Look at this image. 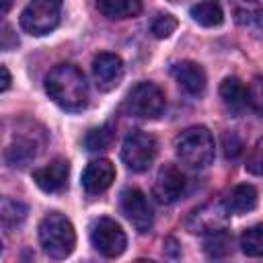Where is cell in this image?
<instances>
[{
  "instance_id": "obj_26",
  "label": "cell",
  "mask_w": 263,
  "mask_h": 263,
  "mask_svg": "<svg viewBox=\"0 0 263 263\" xmlns=\"http://www.w3.org/2000/svg\"><path fill=\"white\" fill-rule=\"evenodd\" d=\"M222 148H224L226 158H236L242 152V142L234 132H226L222 136Z\"/></svg>"
},
{
  "instance_id": "obj_5",
  "label": "cell",
  "mask_w": 263,
  "mask_h": 263,
  "mask_svg": "<svg viewBox=\"0 0 263 263\" xmlns=\"http://www.w3.org/2000/svg\"><path fill=\"white\" fill-rule=\"evenodd\" d=\"M60 14L62 0H31L21 14V27L29 35H47L58 27Z\"/></svg>"
},
{
  "instance_id": "obj_6",
  "label": "cell",
  "mask_w": 263,
  "mask_h": 263,
  "mask_svg": "<svg viewBox=\"0 0 263 263\" xmlns=\"http://www.w3.org/2000/svg\"><path fill=\"white\" fill-rule=\"evenodd\" d=\"M166 107L164 92L154 82H138L125 97V109L140 119H156Z\"/></svg>"
},
{
  "instance_id": "obj_27",
  "label": "cell",
  "mask_w": 263,
  "mask_h": 263,
  "mask_svg": "<svg viewBox=\"0 0 263 263\" xmlns=\"http://www.w3.org/2000/svg\"><path fill=\"white\" fill-rule=\"evenodd\" d=\"M259 152H261V142L255 146V152H253V156H251V160H249V171H251L253 175H259V173H261V158H259Z\"/></svg>"
},
{
  "instance_id": "obj_30",
  "label": "cell",
  "mask_w": 263,
  "mask_h": 263,
  "mask_svg": "<svg viewBox=\"0 0 263 263\" xmlns=\"http://www.w3.org/2000/svg\"><path fill=\"white\" fill-rule=\"evenodd\" d=\"M168 2H173V4H181V2H187V0H168Z\"/></svg>"
},
{
  "instance_id": "obj_25",
  "label": "cell",
  "mask_w": 263,
  "mask_h": 263,
  "mask_svg": "<svg viewBox=\"0 0 263 263\" xmlns=\"http://www.w3.org/2000/svg\"><path fill=\"white\" fill-rule=\"evenodd\" d=\"M175 29H177V18H175L173 14H168V12L156 14V16L152 18V23H150V31H152V35L158 37V39L171 37V35L175 33Z\"/></svg>"
},
{
  "instance_id": "obj_13",
  "label": "cell",
  "mask_w": 263,
  "mask_h": 263,
  "mask_svg": "<svg viewBox=\"0 0 263 263\" xmlns=\"http://www.w3.org/2000/svg\"><path fill=\"white\" fill-rule=\"evenodd\" d=\"M171 74H173V78L177 80V84H179L187 95H191V97L203 95L208 78H205V70H203L197 62H189V60L177 62V64L171 68Z\"/></svg>"
},
{
  "instance_id": "obj_21",
  "label": "cell",
  "mask_w": 263,
  "mask_h": 263,
  "mask_svg": "<svg viewBox=\"0 0 263 263\" xmlns=\"http://www.w3.org/2000/svg\"><path fill=\"white\" fill-rule=\"evenodd\" d=\"M203 251L210 259H224L232 253V234L226 228L214 230L210 234H205L203 240Z\"/></svg>"
},
{
  "instance_id": "obj_8",
  "label": "cell",
  "mask_w": 263,
  "mask_h": 263,
  "mask_svg": "<svg viewBox=\"0 0 263 263\" xmlns=\"http://www.w3.org/2000/svg\"><path fill=\"white\" fill-rule=\"evenodd\" d=\"M228 222V210L224 201H210L199 208H195L187 218V230L193 234H210L214 230L226 228Z\"/></svg>"
},
{
  "instance_id": "obj_3",
  "label": "cell",
  "mask_w": 263,
  "mask_h": 263,
  "mask_svg": "<svg viewBox=\"0 0 263 263\" xmlns=\"http://www.w3.org/2000/svg\"><path fill=\"white\" fill-rule=\"evenodd\" d=\"M214 138L208 127L191 125L175 138V152L179 160L193 168H203L214 160Z\"/></svg>"
},
{
  "instance_id": "obj_4",
  "label": "cell",
  "mask_w": 263,
  "mask_h": 263,
  "mask_svg": "<svg viewBox=\"0 0 263 263\" xmlns=\"http://www.w3.org/2000/svg\"><path fill=\"white\" fill-rule=\"evenodd\" d=\"M156 152H158L156 138L142 129H134L132 134H127L121 144V160L134 173L148 171L156 158Z\"/></svg>"
},
{
  "instance_id": "obj_16",
  "label": "cell",
  "mask_w": 263,
  "mask_h": 263,
  "mask_svg": "<svg viewBox=\"0 0 263 263\" xmlns=\"http://www.w3.org/2000/svg\"><path fill=\"white\" fill-rule=\"evenodd\" d=\"M39 152V142L35 136H14L12 144L6 150V160L10 166H27Z\"/></svg>"
},
{
  "instance_id": "obj_31",
  "label": "cell",
  "mask_w": 263,
  "mask_h": 263,
  "mask_svg": "<svg viewBox=\"0 0 263 263\" xmlns=\"http://www.w3.org/2000/svg\"><path fill=\"white\" fill-rule=\"evenodd\" d=\"M0 247H2V245H0Z\"/></svg>"
},
{
  "instance_id": "obj_24",
  "label": "cell",
  "mask_w": 263,
  "mask_h": 263,
  "mask_svg": "<svg viewBox=\"0 0 263 263\" xmlns=\"http://www.w3.org/2000/svg\"><path fill=\"white\" fill-rule=\"evenodd\" d=\"M240 251L249 257H261L263 255V228L251 226L240 234Z\"/></svg>"
},
{
  "instance_id": "obj_19",
  "label": "cell",
  "mask_w": 263,
  "mask_h": 263,
  "mask_svg": "<svg viewBox=\"0 0 263 263\" xmlns=\"http://www.w3.org/2000/svg\"><path fill=\"white\" fill-rule=\"evenodd\" d=\"M97 8L107 18H134L142 12V0H97Z\"/></svg>"
},
{
  "instance_id": "obj_14",
  "label": "cell",
  "mask_w": 263,
  "mask_h": 263,
  "mask_svg": "<svg viewBox=\"0 0 263 263\" xmlns=\"http://www.w3.org/2000/svg\"><path fill=\"white\" fill-rule=\"evenodd\" d=\"M113 181H115V166L107 158L88 162V166L82 173V187L88 193H103L111 187Z\"/></svg>"
},
{
  "instance_id": "obj_18",
  "label": "cell",
  "mask_w": 263,
  "mask_h": 263,
  "mask_svg": "<svg viewBox=\"0 0 263 263\" xmlns=\"http://www.w3.org/2000/svg\"><path fill=\"white\" fill-rule=\"evenodd\" d=\"M230 10L234 14V21L240 27L259 31L261 16H263V10H261L259 0H230Z\"/></svg>"
},
{
  "instance_id": "obj_7",
  "label": "cell",
  "mask_w": 263,
  "mask_h": 263,
  "mask_svg": "<svg viewBox=\"0 0 263 263\" xmlns=\"http://www.w3.org/2000/svg\"><path fill=\"white\" fill-rule=\"evenodd\" d=\"M90 242L107 259L119 257L127 247L125 232L113 218H107V216L97 218L90 224Z\"/></svg>"
},
{
  "instance_id": "obj_23",
  "label": "cell",
  "mask_w": 263,
  "mask_h": 263,
  "mask_svg": "<svg viewBox=\"0 0 263 263\" xmlns=\"http://www.w3.org/2000/svg\"><path fill=\"white\" fill-rule=\"evenodd\" d=\"M113 140H115V127L111 123H105L88 129V134L84 136V148L88 152H101V150H107Z\"/></svg>"
},
{
  "instance_id": "obj_12",
  "label": "cell",
  "mask_w": 263,
  "mask_h": 263,
  "mask_svg": "<svg viewBox=\"0 0 263 263\" xmlns=\"http://www.w3.org/2000/svg\"><path fill=\"white\" fill-rule=\"evenodd\" d=\"M70 175V162L66 158H53L49 164L33 171V181L45 193H58L66 187Z\"/></svg>"
},
{
  "instance_id": "obj_9",
  "label": "cell",
  "mask_w": 263,
  "mask_h": 263,
  "mask_svg": "<svg viewBox=\"0 0 263 263\" xmlns=\"http://www.w3.org/2000/svg\"><path fill=\"white\" fill-rule=\"evenodd\" d=\"M119 205H121L123 216L132 222V226L138 232H148L152 228V208L140 189L136 187L123 189L119 197Z\"/></svg>"
},
{
  "instance_id": "obj_10",
  "label": "cell",
  "mask_w": 263,
  "mask_h": 263,
  "mask_svg": "<svg viewBox=\"0 0 263 263\" xmlns=\"http://www.w3.org/2000/svg\"><path fill=\"white\" fill-rule=\"evenodd\" d=\"M187 187V177L177 164H164L154 181V195L160 203H173L183 197Z\"/></svg>"
},
{
  "instance_id": "obj_28",
  "label": "cell",
  "mask_w": 263,
  "mask_h": 263,
  "mask_svg": "<svg viewBox=\"0 0 263 263\" xmlns=\"http://www.w3.org/2000/svg\"><path fill=\"white\" fill-rule=\"evenodd\" d=\"M10 86V72L6 70V66L0 64V92H4Z\"/></svg>"
},
{
  "instance_id": "obj_17",
  "label": "cell",
  "mask_w": 263,
  "mask_h": 263,
  "mask_svg": "<svg viewBox=\"0 0 263 263\" xmlns=\"http://www.w3.org/2000/svg\"><path fill=\"white\" fill-rule=\"evenodd\" d=\"M257 197H259L257 189L253 185H247L245 183V185H236L228 193V197L224 199V205H226L228 214H247V212L255 210Z\"/></svg>"
},
{
  "instance_id": "obj_29",
  "label": "cell",
  "mask_w": 263,
  "mask_h": 263,
  "mask_svg": "<svg viewBox=\"0 0 263 263\" xmlns=\"http://www.w3.org/2000/svg\"><path fill=\"white\" fill-rule=\"evenodd\" d=\"M12 8V0H0V21L10 12Z\"/></svg>"
},
{
  "instance_id": "obj_20",
  "label": "cell",
  "mask_w": 263,
  "mask_h": 263,
  "mask_svg": "<svg viewBox=\"0 0 263 263\" xmlns=\"http://www.w3.org/2000/svg\"><path fill=\"white\" fill-rule=\"evenodd\" d=\"M191 18L201 27H218L224 21V10L218 0H199L191 6Z\"/></svg>"
},
{
  "instance_id": "obj_2",
  "label": "cell",
  "mask_w": 263,
  "mask_h": 263,
  "mask_svg": "<svg viewBox=\"0 0 263 263\" xmlns=\"http://www.w3.org/2000/svg\"><path fill=\"white\" fill-rule=\"evenodd\" d=\"M39 242L47 257L66 259L76 245V232L72 222L60 212H49L39 222Z\"/></svg>"
},
{
  "instance_id": "obj_15",
  "label": "cell",
  "mask_w": 263,
  "mask_h": 263,
  "mask_svg": "<svg viewBox=\"0 0 263 263\" xmlns=\"http://www.w3.org/2000/svg\"><path fill=\"white\" fill-rule=\"evenodd\" d=\"M220 97L226 105V109L234 115L245 113L251 107V97H249V88L238 80V78H224L220 84Z\"/></svg>"
},
{
  "instance_id": "obj_1",
  "label": "cell",
  "mask_w": 263,
  "mask_h": 263,
  "mask_svg": "<svg viewBox=\"0 0 263 263\" xmlns=\"http://www.w3.org/2000/svg\"><path fill=\"white\" fill-rule=\"evenodd\" d=\"M49 99L66 111H82L88 103V82L72 64H58L45 76Z\"/></svg>"
},
{
  "instance_id": "obj_11",
  "label": "cell",
  "mask_w": 263,
  "mask_h": 263,
  "mask_svg": "<svg viewBox=\"0 0 263 263\" xmlns=\"http://www.w3.org/2000/svg\"><path fill=\"white\" fill-rule=\"evenodd\" d=\"M92 78H95V84H97L99 90H103V92L113 90L123 78L121 58L115 55V53H109V51H103V53L95 55V60H92Z\"/></svg>"
},
{
  "instance_id": "obj_22",
  "label": "cell",
  "mask_w": 263,
  "mask_h": 263,
  "mask_svg": "<svg viewBox=\"0 0 263 263\" xmlns=\"http://www.w3.org/2000/svg\"><path fill=\"white\" fill-rule=\"evenodd\" d=\"M27 218V205L18 199L0 197V228L12 230Z\"/></svg>"
}]
</instances>
